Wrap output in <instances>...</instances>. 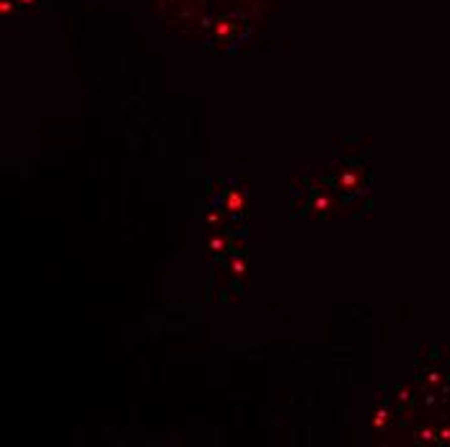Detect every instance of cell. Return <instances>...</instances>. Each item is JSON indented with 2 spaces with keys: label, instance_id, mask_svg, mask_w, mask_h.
<instances>
[{
  "label": "cell",
  "instance_id": "cell-1",
  "mask_svg": "<svg viewBox=\"0 0 450 447\" xmlns=\"http://www.w3.org/2000/svg\"><path fill=\"white\" fill-rule=\"evenodd\" d=\"M334 168H336V176L329 178L331 189L339 194L347 205L357 202V199L368 191V178L363 176V166H359V161L344 158V161H336Z\"/></svg>",
  "mask_w": 450,
  "mask_h": 447
}]
</instances>
